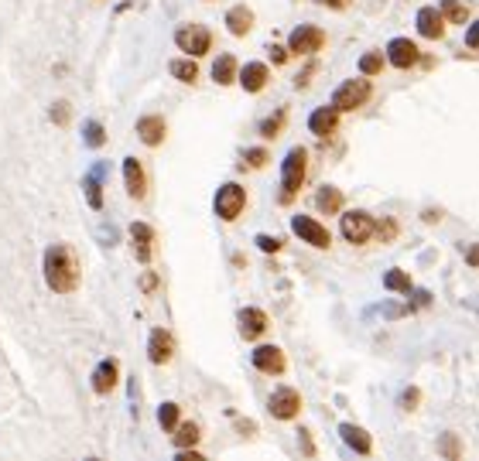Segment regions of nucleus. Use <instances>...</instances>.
Listing matches in <instances>:
<instances>
[{
    "label": "nucleus",
    "mask_w": 479,
    "mask_h": 461,
    "mask_svg": "<svg viewBox=\"0 0 479 461\" xmlns=\"http://www.w3.org/2000/svg\"><path fill=\"white\" fill-rule=\"evenodd\" d=\"M236 431L250 438V434H257V424H254V420H236Z\"/></svg>",
    "instance_id": "obj_43"
},
{
    "label": "nucleus",
    "mask_w": 479,
    "mask_h": 461,
    "mask_svg": "<svg viewBox=\"0 0 479 461\" xmlns=\"http://www.w3.org/2000/svg\"><path fill=\"white\" fill-rule=\"evenodd\" d=\"M236 321H240V335L243 339H261L267 332V314L261 308H243Z\"/></svg>",
    "instance_id": "obj_17"
},
{
    "label": "nucleus",
    "mask_w": 479,
    "mask_h": 461,
    "mask_svg": "<svg viewBox=\"0 0 479 461\" xmlns=\"http://www.w3.org/2000/svg\"><path fill=\"white\" fill-rule=\"evenodd\" d=\"M172 356H175V339H172V332L154 328L151 339H147V359H151L154 366H165V363H172Z\"/></svg>",
    "instance_id": "obj_11"
},
{
    "label": "nucleus",
    "mask_w": 479,
    "mask_h": 461,
    "mask_svg": "<svg viewBox=\"0 0 479 461\" xmlns=\"http://www.w3.org/2000/svg\"><path fill=\"white\" fill-rule=\"evenodd\" d=\"M254 366L261 372H267V376H281L287 369V363H285V352L278 345H261V349H254Z\"/></svg>",
    "instance_id": "obj_13"
},
{
    "label": "nucleus",
    "mask_w": 479,
    "mask_h": 461,
    "mask_svg": "<svg viewBox=\"0 0 479 461\" xmlns=\"http://www.w3.org/2000/svg\"><path fill=\"white\" fill-rule=\"evenodd\" d=\"M243 208H247V188L230 182L216 191V215H219L223 222H236Z\"/></svg>",
    "instance_id": "obj_4"
},
{
    "label": "nucleus",
    "mask_w": 479,
    "mask_h": 461,
    "mask_svg": "<svg viewBox=\"0 0 479 461\" xmlns=\"http://www.w3.org/2000/svg\"><path fill=\"white\" fill-rule=\"evenodd\" d=\"M318 7H329V10H346L353 0H315Z\"/></svg>",
    "instance_id": "obj_42"
},
{
    "label": "nucleus",
    "mask_w": 479,
    "mask_h": 461,
    "mask_svg": "<svg viewBox=\"0 0 479 461\" xmlns=\"http://www.w3.org/2000/svg\"><path fill=\"white\" fill-rule=\"evenodd\" d=\"M291 229H294V236H301V243H308L315 250H329L332 246V233L318 219H312V215H294L291 219Z\"/></svg>",
    "instance_id": "obj_6"
},
{
    "label": "nucleus",
    "mask_w": 479,
    "mask_h": 461,
    "mask_svg": "<svg viewBox=\"0 0 479 461\" xmlns=\"http://www.w3.org/2000/svg\"><path fill=\"white\" fill-rule=\"evenodd\" d=\"M339 229H343L346 243L363 246V243H370V236H374V219H370L367 212H346L343 222H339Z\"/></svg>",
    "instance_id": "obj_8"
},
{
    "label": "nucleus",
    "mask_w": 479,
    "mask_h": 461,
    "mask_svg": "<svg viewBox=\"0 0 479 461\" xmlns=\"http://www.w3.org/2000/svg\"><path fill=\"white\" fill-rule=\"evenodd\" d=\"M226 28H230V34H233V38H247V34H250V28H254V10H250L247 3L230 7V10H226Z\"/></svg>",
    "instance_id": "obj_16"
},
{
    "label": "nucleus",
    "mask_w": 479,
    "mask_h": 461,
    "mask_svg": "<svg viewBox=\"0 0 479 461\" xmlns=\"http://www.w3.org/2000/svg\"><path fill=\"white\" fill-rule=\"evenodd\" d=\"M69 116H72V109H69V103H55V106H52V123H59V127H65V123H69Z\"/></svg>",
    "instance_id": "obj_35"
},
{
    "label": "nucleus",
    "mask_w": 479,
    "mask_h": 461,
    "mask_svg": "<svg viewBox=\"0 0 479 461\" xmlns=\"http://www.w3.org/2000/svg\"><path fill=\"white\" fill-rule=\"evenodd\" d=\"M360 72L370 79V76H380L383 72V55L380 52H367L363 58H360Z\"/></svg>",
    "instance_id": "obj_31"
},
{
    "label": "nucleus",
    "mask_w": 479,
    "mask_h": 461,
    "mask_svg": "<svg viewBox=\"0 0 479 461\" xmlns=\"http://www.w3.org/2000/svg\"><path fill=\"white\" fill-rule=\"evenodd\" d=\"M168 72H172L179 83H195V79H198V65H195L192 58H175V62L168 65Z\"/></svg>",
    "instance_id": "obj_26"
},
{
    "label": "nucleus",
    "mask_w": 479,
    "mask_h": 461,
    "mask_svg": "<svg viewBox=\"0 0 479 461\" xmlns=\"http://www.w3.org/2000/svg\"><path fill=\"white\" fill-rule=\"evenodd\" d=\"M315 72H318V65H315V62H312V65H308V69H305V72H301V76H298V79H294V86H298V89H305V86H308V83H312V76H315Z\"/></svg>",
    "instance_id": "obj_39"
},
{
    "label": "nucleus",
    "mask_w": 479,
    "mask_h": 461,
    "mask_svg": "<svg viewBox=\"0 0 479 461\" xmlns=\"http://www.w3.org/2000/svg\"><path fill=\"white\" fill-rule=\"evenodd\" d=\"M442 455H445V458H459V438H456V434H445V441H442Z\"/></svg>",
    "instance_id": "obj_37"
},
{
    "label": "nucleus",
    "mask_w": 479,
    "mask_h": 461,
    "mask_svg": "<svg viewBox=\"0 0 479 461\" xmlns=\"http://www.w3.org/2000/svg\"><path fill=\"white\" fill-rule=\"evenodd\" d=\"M370 92L374 89H370L367 79H349V83H343L339 89L332 92V109H336V113H353V109L367 106Z\"/></svg>",
    "instance_id": "obj_3"
},
{
    "label": "nucleus",
    "mask_w": 479,
    "mask_h": 461,
    "mask_svg": "<svg viewBox=\"0 0 479 461\" xmlns=\"http://www.w3.org/2000/svg\"><path fill=\"white\" fill-rule=\"evenodd\" d=\"M315 202H318V208H322V212L336 215V212L343 208V191H339V188H332V184H325V188L318 191V198H315Z\"/></svg>",
    "instance_id": "obj_25"
},
{
    "label": "nucleus",
    "mask_w": 479,
    "mask_h": 461,
    "mask_svg": "<svg viewBox=\"0 0 479 461\" xmlns=\"http://www.w3.org/2000/svg\"><path fill=\"white\" fill-rule=\"evenodd\" d=\"M123 182H127L130 198H144L147 195V175H144V168H141L137 158H127L123 161Z\"/></svg>",
    "instance_id": "obj_18"
},
{
    "label": "nucleus",
    "mask_w": 479,
    "mask_h": 461,
    "mask_svg": "<svg viewBox=\"0 0 479 461\" xmlns=\"http://www.w3.org/2000/svg\"><path fill=\"white\" fill-rule=\"evenodd\" d=\"M103 140H106L103 123H99V120H90V123H86V144H90V147H103Z\"/></svg>",
    "instance_id": "obj_33"
},
{
    "label": "nucleus",
    "mask_w": 479,
    "mask_h": 461,
    "mask_svg": "<svg viewBox=\"0 0 479 461\" xmlns=\"http://www.w3.org/2000/svg\"><path fill=\"white\" fill-rule=\"evenodd\" d=\"M83 188H86V198H90V205H93V208H103V184H99V171L86 175Z\"/></svg>",
    "instance_id": "obj_29"
},
{
    "label": "nucleus",
    "mask_w": 479,
    "mask_h": 461,
    "mask_svg": "<svg viewBox=\"0 0 479 461\" xmlns=\"http://www.w3.org/2000/svg\"><path fill=\"white\" fill-rule=\"evenodd\" d=\"M438 14L449 17L452 24H466V21H469V7L459 3V0H442V10H438Z\"/></svg>",
    "instance_id": "obj_27"
},
{
    "label": "nucleus",
    "mask_w": 479,
    "mask_h": 461,
    "mask_svg": "<svg viewBox=\"0 0 479 461\" xmlns=\"http://www.w3.org/2000/svg\"><path fill=\"white\" fill-rule=\"evenodd\" d=\"M236 79H240V86H243L247 92H261L264 86H267V79H271V69H267L264 62H250Z\"/></svg>",
    "instance_id": "obj_21"
},
{
    "label": "nucleus",
    "mask_w": 479,
    "mask_h": 461,
    "mask_svg": "<svg viewBox=\"0 0 479 461\" xmlns=\"http://www.w3.org/2000/svg\"><path fill=\"white\" fill-rule=\"evenodd\" d=\"M305 175H308V151L305 147H291L285 158V164H281V202H294V195L301 191V182H305Z\"/></svg>",
    "instance_id": "obj_2"
},
{
    "label": "nucleus",
    "mask_w": 479,
    "mask_h": 461,
    "mask_svg": "<svg viewBox=\"0 0 479 461\" xmlns=\"http://www.w3.org/2000/svg\"><path fill=\"white\" fill-rule=\"evenodd\" d=\"M387 58H390L394 69H411V65H418L421 52H418V45H414L411 38H394V41L387 45Z\"/></svg>",
    "instance_id": "obj_10"
},
{
    "label": "nucleus",
    "mask_w": 479,
    "mask_h": 461,
    "mask_svg": "<svg viewBox=\"0 0 479 461\" xmlns=\"http://www.w3.org/2000/svg\"><path fill=\"white\" fill-rule=\"evenodd\" d=\"M287 55H291V52H287L285 45H271V58H274V65H285Z\"/></svg>",
    "instance_id": "obj_41"
},
{
    "label": "nucleus",
    "mask_w": 479,
    "mask_h": 461,
    "mask_svg": "<svg viewBox=\"0 0 479 461\" xmlns=\"http://www.w3.org/2000/svg\"><path fill=\"white\" fill-rule=\"evenodd\" d=\"M285 120H287V109H278L274 116H267L264 123H261V137H267V140H274L281 130H285Z\"/></svg>",
    "instance_id": "obj_28"
},
{
    "label": "nucleus",
    "mask_w": 479,
    "mask_h": 461,
    "mask_svg": "<svg viewBox=\"0 0 479 461\" xmlns=\"http://www.w3.org/2000/svg\"><path fill=\"white\" fill-rule=\"evenodd\" d=\"M278 420H294L298 414H301V396H298V389H291V386H281V389H274V396H271V407H267Z\"/></svg>",
    "instance_id": "obj_9"
},
{
    "label": "nucleus",
    "mask_w": 479,
    "mask_h": 461,
    "mask_svg": "<svg viewBox=\"0 0 479 461\" xmlns=\"http://www.w3.org/2000/svg\"><path fill=\"white\" fill-rule=\"evenodd\" d=\"M418 31L431 41H438L445 34V17L438 14V7H421L418 10Z\"/></svg>",
    "instance_id": "obj_19"
},
{
    "label": "nucleus",
    "mask_w": 479,
    "mask_h": 461,
    "mask_svg": "<svg viewBox=\"0 0 479 461\" xmlns=\"http://www.w3.org/2000/svg\"><path fill=\"white\" fill-rule=\"evenodd\" d=\"M383 287L387 290H397V294H411V277L404 274V270H390V274L383 277Z\"/></svg>",
    "instance_id": "obj_30"
},
{
    "label": "nucleus",
    "mask_w": 479,
    "mask_h": 461,
    "mask_svg": "<svg viewBox=\"0 0 479 461\" xmlns=\"http://www.w3.org/2000/svg\"><path fill=\"white\" fill-rule=\"evenodd\" d=\"M336 127H339V113H336L332 106H318V109L308 116V130H312L315 137H329V133H336Z\"/></svg>",
    "instance_id": "obj_20"
},
{
    "label": "nucleus",
    "mask_w": 479,
    "mask_h": 461,
    "mask_svg": "<svg viewBox=\"0 0 479 461\" xmlns=\"http://www.w3.org/2000/svg\"><path fill=\"white\" fill-rule=\"evenodd\" d=\"M137 137H141L147 147L165 144V137H168V123H165V116H158V113L141 116V120H137Z\"/></svg>",
    "instance_id": "obj_12"
},
{
    "label": "nucleus",
    "mask_w": 479,
    "mask_h": 461,
    "mask_svg": "<svg viewBox=\"0 0 479 461\" xmlns=\"http://www.w3.org/2000/svg\"><path fill=\"white\" fill-rule=\"evenodd\" d=\"M45 283L55 294H72L79 287V264H76V253L69 246L55 243L45 250Z\"/></svg>",
    "instance_id": "obj_1"
},
{
    "label": "nucleus",
    "mask_w": 479,
    "mask_h": 461,
    "mask_svg": "<svg viewBox=\"0 0 479 461\" xmlns=\"http://www.w3.org/2000/svg\"><path fill=\"white\" fill-rule=\"evenodd\" d=\"M322 45H325V31L315 28V24H301L287 38V52L291 55H315V52H322Z\"/></svg>",
    "instance_id": "obj_7"
},
{
    "label": "nucleus",
    "mask_w": 479,
    "mask_h": 461,
    "mask_svg": "<svg viewBox=\"0 0 479 461\" xmlns=\"http://www.w3.org/2000/svg\"><path fill=\"white\" fill-rule=\"evenodd\" d=\"M254 243H257L264 253H281V246H285V239H281V236H267V233H261Z\"/></svg>",
    "instance_id": "obj_34"
},
{
    "label": "nucleus",
    "mask_w": 479,
    "mask_h": 461,
    "mask_svg": "<svg viewBox=\"0 0 479 461\" xmlns=\"http://www.w3.org/2000/svg\"><path fill=\"white\" fill-rule=\"evenodd\" d=\"M271 158H267V151L264 147H254V151H247V161L243 164H250V168H264Z\"/></svg>",
    "instance_id": "obj_36"
},
{
    "label": "nucleus",
    "mask_w": 479,
    "mask_h": 461,
    "mask_svg": "<svg viewBox=\"0 0 479 461\" xmlns=\"http://www.w3.org/2000/svg\"><path fill=\"white\" fill-rule=\"evenodd\" d=\"M130 243H134V253L141 264H147L154 257V229L147 222H134L130 226Z\"/></svg>",
    "instance_id": "obj_14"
},
{
    "label": "nucleus",
    "mask_w": 479,
    "mask_h": 461,
    "mask_svg": "<svg viewBox=\"0 0 479 461\" xmlns=\"http://www.w3.org/2000/svg\"><path fill=\"white\" fill-rule=\"evenodd\" d=\"M175 45H179L189 58H202V55L212 48V34H209V28H202V24H185V28L175 31Z\"/></svg>",
    "instance_id": "obj_5"
},
{
    "label": "nucleus",
    "mask_w": 479,
    "mask_h": 461,
    "mask_svg": "<svg viewBox=\"0 0 479 461\" xmlns=\"http://www.w3.org/2000/svg\"><path fill=\"white\" fill-rule=\"evenodd\" d=\"M374 233H377L380 239H394V236H397V226H394V222H380V226H374Z\"/></svg>",
    "instance_id": "obj_40"
},
{
    "label": "nucleus",
    "mask_w": 479,
    "mask_h": 461,
    "mask_svg": "<svg viewBox=\"0 0 479 461\" xmlns=\"http://www.w3.org/2000/svg\"><path fill=\"white\" fill-rule=\"evenodd\" d=\"M339 434H343V441H346L356 455H370V451H374V441H370V434H367L363 427H356V424H343Z\"/></svg>",
    "instance_id": "obj_22"
},
{
    "label": "nucleus",
    "mask_w": 479,
    "mask_h": 461,
    "mask_svg": "<svg viewBox=\"0 0 479 461\" xmlns=\"http://www.w3.org/2000/svg\"><path fill=\"white\" fill-rule=\"evenodd\" d=\"M158 424H161L165 431H172V427L179 424V403H161V407H158Z\"/></svg>",
    "instance_id": "obj_32"
},
{
    "label": "nucleus",
    "mask_w": 479,
    "mask_h": 461,
    "mask_svg": "<svg viewBox=\"0 0 479 461\" xmlns=\"http://www.w3.org/2000/svg\"><path fill=\"white\" fill-rule=\"evenodd\" d=\"M418 400H421V393L411 386V389H404V396H400V407H404V410H414V407H418Z\"/></svg>",
    "instance_id": "obj_38"
},
{
    "label": "nucleus",
    "mask_w": 479,
    "mask_h": 461,
    "mask_svg": "<svg viewBox=\"0 0 479 461\" xmlns=\"http://www.w3.org/2000/svg\"><path fill=\"white\" fill-rule=\"evenodd\" d=\"M141 287H144V290H154V287H158V277H154V274H144V277H141Z\"/></svg>",
    "instance_id": "obj_44"
},
{
    "label": "nucleus",
    "mask_w": 479,
    "mask_h": 461,
    "mask_svg": "<svg viewBox=\"0 0 479 461\" xmlns=\"http://www.w3.org/2000/svg\"><path fill=\"white\" fill-rule=\"evenodd\" d=\"M212 79H216L219 86L236 83V58H233V55H219L216 65H212Z\"/></svg>",
    "instance_id": "obj_23"
},
{
    "label": "nucleus",
    "mask_w": 479,
    "mask_h": 461,
    "mask_svg": "<svg viewBox=\"0 0 479 461\" xmlns=\"http://www.w3.org/2000/svg\"><path fill=\"white\" fill-rule=\"evenodd\" d=\"M116 383H120V363L116 359H103L93 369V389L99 396H106L110 389H116Z\"/></svg>",
    "instance_id": "obj_15"
},
{
    "label": "nucleus",
    "mask_w": 479,
    "mask_h": 461,
    "mask_svg": "<svg viewBox=\"0 0 479 461\" xmlns=\"http://www.w3.org/2000/svg\"><path fill=\"white\" fill-rule=\"evenodd\" d=\"M198 424H175V434H172V441H175V448L182 451V448H195L198 444Z\"/></svg>",
    "instance_id": "obj_24"
}]
</instances>
